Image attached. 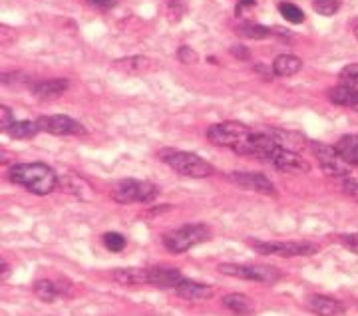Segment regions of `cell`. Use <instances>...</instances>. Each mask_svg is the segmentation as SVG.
<instances>
[{"label":"cell","instance_id":"1","mask_svg":"<svg viewBox=\"0 0 358 316\" xmlns=\"http://www.w3.org/2000/svg\"><path fill=\"white\" fill-rule=\"evenodd\" d=\"M10 181L34 195H48L60 185V179L50 165L46 164H16L10 167Z\"/></svg>","mask_w":358,"mask_h":316},{"label":"cell","instance_id":"2","mask_svg":"<svg viewBox=\"0 0 358 316\" xmlns=\"http://www.w3.org/2000/svg\"><path fill=\"white\" fill-rule=\"evenodd\" d=\"M162 161L167 164L176 173L183 175V178L192 179H203L211 178L215 173V167L201 159L199 155L189 152H176V150H164L159 153Z\"/></svg>","mask_w":358,"mask_h":316},{"label":"cell","instance_id":"3","mask_svg":"<svg viewBox=\"0 0 358 316\" xmlns=\"http://www.w3.org/2000/svg\"><path fill=\"white\" fill-rule=\"evenodd\" d=\"M209 239H211V229L205 223H192V225H183L176 231H169L162 240L169 253L181 254Z\"/></svg>","mask_w":358,"mask_h":316},{"label":"cell","instance_id":"4","mask_svg":"<svg viewBox=\"0 0 358 316\" xmlns=\"http://www.w3.org/2000/svg\"><path fill=\"white\" fill-rule=\"evenodd\" d=\"M247 245L251 249H255L259 254H273V257H285V259H293V257H310V254L319 253V245L310 243V240H261L249 239Z\"/></svg>","mask_w":358,"mask_h":316},{"label":"cell","instance_id":"5","mask_svg":"<svg viewBox=\"0 0 358 316\" xmlns=\"http://www.w3.org/2000/svg\"><path fill=\"white\" fill-rule=\"evenodd\" d=\"M159 195V187L150 181H138V179H122L112 189V199L120 205L129 203H152Z\"/></svg>","mask_w":358,"mask_h":316},{"label":"cell","instance_id":"6","mask_svg":"<svg viewBox=\"0 0 358 316\" xmlns=\"http://www.w3.org/2000/svg\"><path fill=\"white\" fill-rule=\"evenodd\" d=\"M217 271L225 277L241 278V280H253V282H265V285H275L281 280L282 275L275 266L267 265H235V263H221Z\"/></svg>","mask_w":358,"mask_h":316},{"label":"cell","instance_id":"7","mask_svg":"<svg viewBox=\"0 0 358 316\" xmlns=\"http://www.w3.org/2000/svg\"><path fill=\"white\" fill-rule=\"evenodd\" d=\"M253 131L243 124L237 122H223V124H215V126L207 127V139L209 143L217 145V148H229V150H237L241 143H245Z\"/></svg>","mask_w":358,"mask_h":316},{"label":"cell","instance_id":"8","mask_svg":"<svg viewBox=\"0 0 358 316\" xmlns=\"http://www.w3.org/2000/svg\"><path fill=\"white\" fill-rule=\"evenodd\" d=\"M310 150L315 153L320 169L324 171V175L343 179L350 178V165L346 164L345 159L341 157V153L336 152L334 145H327V143L315 141V143H310Z\"/></svg>","mask_w":358,"mask_h":316},{"label":"cell","instance_id":"9","mask_svg":"<svg viewBox=\"0 0 358 316\" xmlns=\"http://www.w3.org/2000/svg\"><path fill=\"white\" fill-rule=\"evenodd\" d=\"M268 165H273L275 169L285 171V173H308L310 165L307 159H303L294 150H287L282 145H277L271 157H268Z\"/></svg>","mask_w":358,"mask_h":316},{"label":"cell","instance_id":"10","mask_svg":"<svg viewBox=\"0 0 358 316\" xmlns=\"http://www.w3.org/2000/svg\"><path fill=\"white\" fill-rule=\"evenodd\" d=\"M36 122L40 131L52 136H86V127L68 115H42Z\"/></svg>","mask_w":358,"mask_h":316},{"label":"cell","instance_id":"11","mask_svg":"<svg viewBox=\"0 0 358 316\" xmlns=\"http://www.w3.org/2000/svg\"><path fill=\"white\" fill-rule=\"evenodd\" d=\"M227 179L231 183L243 187V189L255 191L261 195H271V197H277V187L273 185V181L265 178L263 173H249V171H233L227 173Z\"/></svg>","mask_w":358,"mask_h":316},{"label":"cell","instance_id":"12","mask_svg":"<svg viewBox=\"0 0 358 316\" xmlns=\"http://www.w3.org/2000/svg\"><path fill=\"white\" fill-rule=\"evenodd\" d=\"M307 306L317 316H343L346 313L345 304L327 294H310L307 299Z\"/></svg>","mask_w":358,"mask_h":316},{"label":"cell","instance_id":"13","mask_svg":"<svg viewBox=\"0 0 358 316\" xmlns=\"http://www.w3.org/2000/svg\"><path fill=\"white\" fill-rule=\"evenodd\" d=\"M150 271V285L157 289H166V291H176L178 285L183 280V275L179 268L171 266H152Z\"/></svg>","mask_w":358,"mask_h":316},{"label":"cell","instance_id":"14","mask_svg":"<svg viewBox=\"0 0 358 316\" xmlns=\"http://www.w3.org/2000/svg\"><path fill=\"white\" fill-rule=\"evenodd\" d=\"M112 280L122 285V287H143V285H150V271L148 268H138V266L114 268L112 271Z\"/></svg>","mask_w":358,"mask_h":316},{"label":"cell","instance_id":"15","mask_svg":"<svg viewBox=\"0 0 358 316\" xmlns=\"http://www.w3.org/2000/svg\"><path fill=\"white\" fill-rule=\"evenodd\" d=\"M70 88V82L66 78H52V80H42V82H34L30 89L32 94L40 98V100H50V98H58L62 96L66 89Z\"/></svg>","mask_w":358,"mask_h":316},{"label":"cell","instance_id":"16","mask_svg":"<svg viewBox=\"0 0 358 316\" xmlns=\"http://www.w3.org/2000/svg\"><path fill=\"white\" fill-rule=\"evenodd\" d=\"M176 294L185 299V301H205V299L213 296V287L183 277V280L179 282L178 289H176Z\"/></svg>","mask_w":358,"mask_h":316},{"label":"cell","instance_id":"17","mask_svg":"<svg viewBox=\"0 0 358 316\" xmlns=\"http://www.w3.org/2000/svg\"><path fill=\"white\" fill-rule=\"evenodd\" d=\"M329 100L333 101L334 106L341 108H348L358 112V88H350V86H336L329 92Z\"/></svg>","mask_w":358,"mask_h":316},{"label":"cell","instance_id":"18","mask_svg":"<svg viewBox=\"0 0 358 316\" xmlns=\"http://www.w3.org/2000/svg\"><path fill=\"white\" fill-rule=\"evenodd\" d=\"M221 304L233 313L235 316H249L253 315V303L249 296H245L241 292H231V294H225L221 299Z\"/></svg>","mask_w":358,"mask_h":316},{"label":"cell","instance_id":"19","mask_svg":"<svg viewBox=\"0 0 358 316\" xmlns=\"http://www.w3.org/2000/svg\"><path fill=\"white\" fill-rule=\"evenodd\" d=\"M303 68V60L296 58L293 54H281L275 58L273 62V70H275V76L279 78H291L294 76L299 70Z\"/></svg>","mask_w":358,"mask_h":316},{"label":"cell","instance_id":"20","mask_svg":"<svg viewBox=\"0 0 358 316\" xmlns=\"http://www.w3.org/2000/svg\"><path fill=\"white\" fill-rule=\"evenodd\" d=\"M336 152L341 153V157L345 159L350 167H358V136H343L336 141Z\"/></svg>","mask_w":358,"mask_h":316},{"label":"cell","instance_id":"21","mask_svg":"<svg viewBox=\"0 0 358 316\" xmlns=\"http://www.w3.org/2000/svg\"><path fill=\"white\" fill-rule=\"evenodd\" d=\"M60 185L64 187L66 193L80 197V199H92V187L88 185L86 179H82L80 175H64L60 179Z\"/></svg>","mask_w":358,"mask_h":316},{"label":"cell","instance_id":"22","mask_svg":"<svg viewBox=\"0 0 358 316\" xmlns=\"http://www.w3.org/2000/svg\"><path fill=\"white\" fill-rule=\"evenodd\" d=\"M32 291H34V296L40 299L42 303H54L58 296H60V289H58V282H54V280H48V278H40L34 282V287H32Z\"/></svg>","mask_w":358,"mask_h":316},{"label":"cell","instance_id":"23","mask_svg":"<svg viewBox=\"0 0 358 316\" xmlns=\"http://www.w3.org/2000/svg\"><path fill=\"white\" fill-rule=\"evenodd\" d=\"M40 131L38 122H28V120H22V122H14L10 129L6 131L13 139H32Z\"/></svg>","mask_w":358,"mask_h":316},{"label":"cell","instance_id":"24","mask_svg":"<svg viewBox=\"0 0 358 316\" xmlns=\"http://www.w3.org/2000/svg\"><path fill=\"white\" fill-rule=\"evenodd\" d=\"M237 34L243 36V38L251 40H265L268 36H273L275 32L263 24H253V22H243V24L237 26Z\"/></svg>","mask_w":358,"mask_h":316},{"label":"cell","instance_id":"25","mask_svg":"<svg viewBox=\"0 0 358 316\" xmlns=\"http://www.w3.org/2000/svg\"><path fill=\"white\" fill-rule=\"evenodd\" d=\"M145 66H148V58L143 56H128L114 62L115 70H124V72H140Z\"/></svg>","mask_w":358,"mask_h":316},{"label":"cell","instance_id":"26","mask_svg":"<svg viewBox=\"0 0 358 316\" xmlns=\"http://www.w3.org/2000/svg\"><path fill=\"white\" fill-rule=\"evenodd\" d=\"M279 13L285 16V20H289L291 24H301V22H305V13L299 8V6H294L291 2H279Z\"/></svg>","mask_w":358,"mask_h":316},{"label":"cell","instance_id":"27","mask_svg":"<svg viewBox=\"0 0 358 316\" xmlns=\"http://www.w3.org/2000/svg\"><path fill=\"white\" fill-rule=\"evenodd\" d=\"M103 245H106V249L108 251H112V253H122L124 249H126V237L124 235H120V233H106L102 237Z\"/></svg>","mask_w":358,"mask_h":316},{"label":"cell","instance_id":"28","mask_svg":"<svg viewBox=\"0 0 358 316\" xmlns=\"http://www.w3.org/2000/svg\"><path fill=\"white\" fill-rule=\"evenodd\" d=\"M313 8L320 16H333L341 8V0H313Z\"/></svg>","mask_w":358,"mask_h":316},{"label":"cell","instance_id":"29","mask_svg":"<svg viewBox=\"0 0 358 316\" xmlns=\"http://www.w3.org/2000/svg\"><path fill=\"white\" fill-rule=\"evenodd\" d=\"M338 78L343 80L345 86H350V88H358V64H348L341 70Z\"/></svg>","mask_w":358,"mask_h":316},{"label":"cell","instance_id":"30","mask_svg":"<svg viewBox=\"0 0 358 316\" xmlns=\"http://www.w3.org/2000/svg\"><path fill=\"white\" fill-rule=\"evenodd\" d=\"M178 60L181 64H185V66H193V64L199 62V56H197V52L193 50V48H189V46H179Z\"/></svg>","mask_w":358,"mask_h":316},{"label":"cell","instance_id":"31","mask_svg":"<svg viewBox=\"0 0 358 316\" xmlns=\"http://www.w3.org/2000/svg\"><path fill=\"white\" fill-rule=\"evenodd\" d=\"M341 189H343V193H345L346 197L358 201V179L345 178L343 179V183H341Z\"/></svg>","mask_w":358,"mask_h":316},{"label":"cell","instance_id":"32","mask_svg":"<svg viewBox=\"0 0 358 316\" xmlns=\"http://www.w3.org/2000/svg\"><path fill=\"white\" fill-rule=\"evenodd\" d=\"M14 122H16V120H14L13 110H10L8 106H2V108H0V129H2V131H8Z\"/></svg>","mask_w":358,"mask_h":316},{"label":"cell","instance_id":"33","mask_svg":"<svg viewBox=\"0 0 358 316\" xmlns=\"http://www.w3.org/2000/svg\"><path fill=\"white\" fill-rule=\"evenodd\" d=\"M338 240L345 245L346 249L350 251V253L358 254V233H348V235H341Z\"/></svg>","mask_w":358,"mask_h":316},{"label":"cell","instance_id":"34","mask_svg":"<svg viewBox=\"0 0 358 316\" xmlns=\"http://www.w3.org/2000/svg\"><path fill=\"white\" fill-rule=\"evenodd\" d=\"M86 4L96 10H112L117 4V0H86Z\"/></svg>","mask_w":358,"mask_h":316},{"label":"cell","instance_id":"35","mask_svg":"<svg viewBox=\"0 0 358 316\" xmlns=\"http://www.w3.org/2000/svg\"><path fill=\"white\" fill-rule=\"evenodd\" d=\"M253 72L255 74H259V76H263L265 80H271V78H275V70H273V64L271 66H267V64L259 62L253 66Z\"/></svg>","mask_w":358,"mask_h":316},{"label":"cell","instance_id":"36","mask_svg":"<svg viewBox=\"0 0 358 316\" xmlns=\"http://www.w3.org/2000/svg\"><path fill=\"white\" fill-rule=\"evenodd\" d=\"M187 4H189V0H169V8L178 18H181V14L187 10Z\"/></svg>","mask_w":358,"mask_h":316},{"label":"cell","instance_id":"37","mask_svg":"<svg viewBox=\"0 0 358 316\" xmlns=\"http://www.w3.org/2000/svg\"><path fill=\"white\" fill-rule=\"evenodd\" d=\"M231 54L237 58V60H249V48L243 46V44H235V46H231Z\"/></svg>","mask_w":358,"mask_h":316},{"label":"cell","instance_id":"38","mask_svg":"<svg viewBox=\"0 0 358 316\" xmlns=\"http://www.w3.org/2000/svg\"><path fill=\"white\" fill-rule=\"evenodd\" d=\"M257 2L255 0H239L237 2V6H235V14L237 16H243V13L247 10V8H255Z\"/></svg>","mask_w":358,"mask_h":316},{"label":"cell","instance_id":"39","mask_svg":"<svg viewBox=\"0 0 358 316\" xmlns=\"http://www.w3.org/2000/svg\"><path fill=\"white\" fill-rule=\"evenodd\" d=\"M8 273H10V266H8V263H6V261L2 259V271H0V278L4 280V278L8 277Z\"/></svg>","mask_w":358,"mask_h":316},{"label":"cell","instance_id":"40","mask_svg":"<svg viewBox=\"0 0 358 316\" xmlns=\"http://www.w3.org/2000/svg\"><path fill=\"white\" fill-rule=\"evenodd\" d=\"M350 28H352V34H355V38L358 40V16L350 22Z\"/></svg>","mask_w":358,"mask_h":316}]
</instances>
